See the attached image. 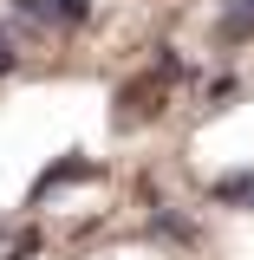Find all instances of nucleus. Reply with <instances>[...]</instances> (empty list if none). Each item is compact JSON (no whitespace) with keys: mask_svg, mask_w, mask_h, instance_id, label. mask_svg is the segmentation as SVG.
Instances as JSON below:
<instances>
[{"mask_svg":"<svg viewBox=\"0 0 254 260\" xmlns=\"http://www.w3.org/2000/svg\"><path fill=\"white\" fill-rule=\"evenodd\" d=\"M13 72V46H7V32H0V78Z\"/></svg>","mask_w":254,"mask_h":260,"instance_id":"obj_6","label":"nucleus"},{"mask_svg":"<svg viewBox=\"0 0 254 260\" xmlns=\"http://www.w3.org/2000/svg\"><path fill=\"white\" fill-rule=\"evenodd\" d=\"M170 91H176V59L163 52V59L150 65V72H137V78L124 85V91H118V111H111V117H118V130L144 124V117H157V111H163V98H170Z\"/></svg>","mask_w":254,"mask_h":260,"instance_id":"obj_1","label":"nucleus"},{"mask_svg":"<svg viewBox=\"0 0 254 260\" xmlns=\"http://www.w3.org/2000/svg\"><path fill=\"white\" fill-rule=\"evenodd\" d=\"M72 176H92V162H78V156H72V162H59V169H46V176H39V189H33V195H52L59 182H72Z\"/></svg>","mask_w":254,"mask_h":260,"instance_id":"obj_5","label":"nucleus"},{"mask_svg":"<svg viewBox=\"0 0 254 260\" xmlns=\"http://www.w3.org/2000/svg\"><path fill=\"white\" fill-rule=\"evenodd\" d=\"M215 39L222 46H248L254 39V0H228V13L215 20Z\"/></svg>","mask_w":254,"mask_h":260,"instance_id":"obj_3","label":"nucleus"},{"mask_svg":"<svg viewBox=\"0 0 254 260\" xmlns=\"http://www.w3.org/2000/svg\"><path fill=\"white\" fill-rule=\"evenodd\" d=\"M215 202H228V208H254V169H248V176H222V182H215Z\"/></svg>","mask_w":254,"mask_h":260,"instance_id":"obj_4","label":"nucleus"},{"mask_svg":"<svg viewBox=\"0 0 254 260\" xmlns=\"http://www.w3.org/2000/svg\"><path fill=\"white\" fill-rule=\"evenodd\" d=\"M20 13L33 26H85L92 0H20Z\"/></svg>","mask_w":254,"mask_h":260,"instance_id":"obj_2","label":"nucleus"}]
</instances>
